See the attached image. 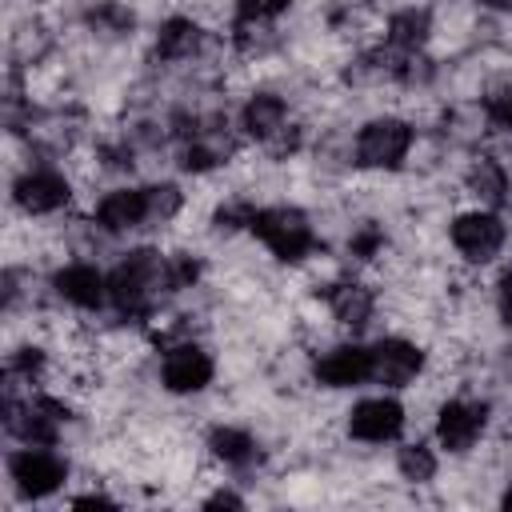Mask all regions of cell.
I'll use <instances>...</instances> for the list:
<instances>
[{
	"label": "cell",
	"instance_id": "9c48e42d",
	"mask_svg": "<svg viewBox=\"0 0 512 512\" xmlns=\"http://www.w3.org/2000/svg\"><path fill=\"white\" fill-rule=\"evenodd\" d=\"M368 352H372V388H388V392L424 388L436 368L432 344L408 328H380L376 336H368Z\"/></svg>",
	"mask_w": 512,
	"mask_h": 512
},
{
	"label": "cell",
	"instance_id": "9a60e30c",
	"mask_svg": "<svg viewBox=\"0 0 512 512\" xmlns=\"http://www.w3.org/2000/svg\"><path fill=\"white\" fill-rule=\"evenodd\" d=\"M436 4L432 0H392L388 8H380V24H376V40L384 48H392L396 56H416L436 48Z\"/></svg>",
	"mask_w": 512,
	"mask_h": 512
},
{
	"label": "cell",
	"instance_id": "5b68a950",
	"mask_svg": "<svg viewBox=\"0 0 512 512\" xmlns=\"http://www.w3.org/2000/svg\"><path fill=\"white\" fill-rule=\"evenodd\" d=\"M440 240L448 244L452 260L464 272H496L512 256V224L504 208H484V204H452L440 224Z\"/></svg>",
	"mask_w": 512,
	"mask_h": 512
},
{
	"label": "cell",
	"instance_id": "7c38bea8",
	"mask_svg": "<svg viewBox=\"0 0 512 512\" xmlns=\"http://www.w3.org/2000/svg\"><path fill=\"white\" fill-rule=\"evenodd\" d=\"M48 296L68 316L100 320L108 312V264L84 252H64L48 268Z\"/></svg>",
	"mask_w": 512,
	"mask_h": 512
},
{
	"label": "cell",
	"instance_id": "8fae6325",
	"mask_svg": "<svg viewBox=\"0 0 512 512\" xmlns=\"http://www.w3.org/2000/svg\"><path fill=\"white\" fill-rule=\"evenodd\" d=\"M308 384L320 396H352L372 388V352L364 336H328L308 348Z\"/></svg>",
	"mask_w": 512,
	"mask_h": 512
},
{
	"label": "cell",
	"instance_id": "3957f363",
	"mask_svg": "<svg viewBox=\"0 0 512 512\" xmlns=\"http://www.w3.org/2000/svg\"><path fill=\"white\" fill-rule=\"evenodd\" d=\"M500 400L472 384H448V392L428 404V436L448 456V464H464L480 456L496 432Z\"/></svg>",
	"mask_w": 512,
	"mask_h": 512
},
{
	"label": "cell",
	"instance_id": "7a4b0ae2",
	"mask_svg": "<svg viewBox=\"0 0 512 512\" xmlns=\"http://www.w3.org/2000/svg\"><path fill=\"white\" fill-rule=\"evenodd\" d=\"M424 128L404 104H380L352 120L356 180H400L412 172Z\"/></svg>",
	"mask_w": 512,
	"mask_h": 512
},
{
	"label": "cell",
	"instance_id": "6da1fadb",
	"mask_svg": "<svg viewBox=\"0 0 512 512\" xmlns=\"http://www.w3.org/2000/svg\"><path fill=\"white\" fill-rule=\"evenodd\" d=\"M248 240L264 252V260L272 268L292 272V276L320 264V260H332V244L320 232L316 208L308 200H296V196L260 200L252 228H248Z\"/></svg>",
	"mask_w": 512,
	"mask_h": 512
},
{
	"label": "cell",
	"instance_id": "30bf717a",
	"mask_svg": "<svg viewBox=\"0 0 512 512\" xmlns=\"http://www.w3.org/2000/svg\"><path fill=\"white\" fill-rule=\"evenodd\" d=\"M296 116H300L296 96H292V88H288L276 72H264V76L248 80V84L236 92V104H232V120H236V132L244 136L248 152L264 148V144H268L280 128H288Z\"/></svg>",
	"mask_w": 512,
	"mask_h": 512
},
{
	"label": "cell",
	"instance_id": "5bb4252c",
	"mask_svg": "<svg viewBox=\"0 0 512 512\" xmlns=\"http://www.w3.org/2000/svg\"><path fill=\"white\" fill-rule=\"evenodd\" d=\"M452 184H456V196L468 204L504 208L512 200V156L496 144H480L460 156Z\"/></svg>",
	"mask_w": 512,
	"mask_h": 512
},
{
	"label": "cell",
	"instance_id": "277c9868",
	"mask_svg": "<svg viewBox=\"0 0 512 512\" xmlns=\"http://www.w3.org/2000/svg\"><path fill=\"white\" fill-rule=\"evenodd\" d=\"M76 480V456L60 444H8L4 452V508L60 504Z\"/></svg>",
	"mask_w": 512,
	"mask_h": 512
},
{
	"label": "cell",
	"instance_id": "ac0fdd59",
	"mask_svg": "<svg viewBox=\"0 0 512 512\" xmlns=\"http://www.w3.org/2000/svg\"><path fill=\"white\" fill-rule=\"evenodd\" d=\"M488 308H492L500 332L512 336V256L496 272H488Z\"/></svg>",
	"mask_w": 512,
	"mask_h": 512
},
{
	"label": "cell",
	"instance_id": "ba28073f",
	"mask_svg": "<svg viewBox=\"0 0 512 512\" xmlns=\"http://www.w3.org/2000/svg\"><path fill=\"white\" fill-rule=\"evenodd\" d=\"M412 420L416 416H412V404L404 392L364 388V392L344 400L340 436H344V444H356L364 452H384L412 432Z\"/></svg>",
	"mask_w": 512,
	"mask_h": 512
},
{
	"label": "cell",
	"instance_id": "ffe728a7",
	"mask_svg": "<svg viewBox=\"0 0 512 512\" xmlns=\"http://www.w3.org/2000/svg\"><path fill=\"white\" fill-rule=\"evenodd\" d=\"M492 504L500 508V512H512V468L496 480V492H492Z\"/></svg>",
	"mask_w": 512,
	"mask_h": 512
},
{
	"label": "cell",
	"instance_id": "e0dca14e",
	"mask_svg": "<svg viewBox=\"0 0 512 512\" xmlns=\"http://www.w3.org/2000/svg\"><path fill=\"white\" fill-rule=\"evenodd\" d=\"M480 112H484V124H488V144L512 152V76L492 84L480 96Z\"/></svg>",
	"mask_w": 512,
	"mask_h": 512
},
{
	"label": "cell",
	"instance_id": "4fadbf2b",
	"mask_svg": "<svg viewBox=\"0 0 512 512\" xmlns=\"http://www.w3.org/2000/svg\"><path fill=\"white\" fill-rule=\"evenodd\" d=\"M84 212L100 236L112 244L128 240H148V200H144V180H112L100 184L88 200Z\"/></svg>",
	"mask_w": 512,
	"mask_h": 512
},
{
	"label": "cell",
	"instance_id": "2e32d148",
	"mask_svg": "<svg viewBox=\"0 0 512 512\" xmlns=\"http://www.w3.org/2000/svg\"><path fill=\"white\" fill-rule=\"evenodd\" d=\"M392 456H388V468H392V484H400V488H408V492H424V488H436L440 484V476H444V464H448V456L432 444V436L428 432H408L404 440H396L392 448H388Z\"/></svg>",
	"mask_w": 512,
	"mask_h": 512
},
{
	"label": "cell",
	"instance_id": "44dd1931",
	"mask_svg": "<svg viewBox=\"0 0 512 512\" xmlns=\"http://www.w3.org/2000/svg\"><path fill=\"white\" fill-rule=\"evenodd\" d=\"M472 8L496 20H512V0H472Z\"/></svg>",
	"mask_w": 512,
	"mask_h": 512
},
{
	"label": "cell",
	"instance_id": "8992f818",
	"mask_svg": "<svg viewBox=\"0 0 512 512\" xmlns=\"http://www.w3.org/2000/svg\"><path fill=\"white\" fill-rule=\"evenodd\" d=\"M84 184L68 164H20L8 172V216L24 224H52L84 208Z\"/></svg>",
	"mask_w": 512,
	"mask_h": 512
},
{
	"label": "cell",
	"instance_id": "d6986e66",
	"mask_svg": "<svg viewBox=\"0 0 512 512\" xmlns=\"http://www.w3.org/2000/svg\"><path fill=\"white\" fill-rule=\"evenodd\" d=\"M300 0H228V20H292Z\"/></svg>",
	"mask_w": 512,
	"mask_h": 512
},
{
	"label": "cell",
	"instance_id": "52a82bcc",
	"mask_svg": "<svg viewBox=\"0 0 512 512\" xmlns=\"http://www.w3.org/2000/svg\"><path fill=\"white\" fill-rule=\"evenodd\" d=\"M156 392L172 404H200L220 388V352L212 336H184L152 348Z\"/></svg>",
	"mask_w": 512,
	"mask_h": 512
}]
</instances>
